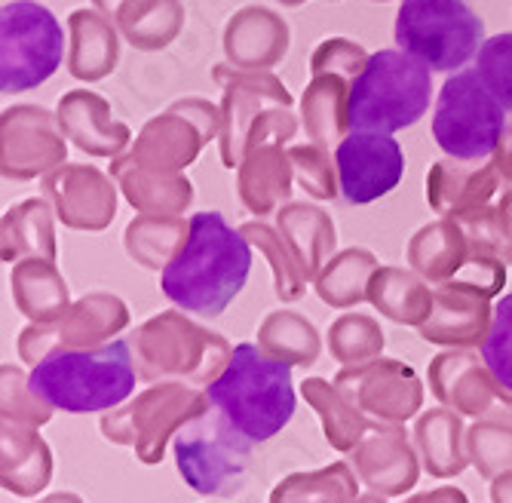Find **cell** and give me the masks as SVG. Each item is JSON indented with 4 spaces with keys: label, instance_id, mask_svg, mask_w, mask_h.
<instances>
[{
    "label": "cell",
    "instance_id": "cell-1",
    "mask_svg": "<svg viewBox=\"0 0 512 503\" xmlns=\"http://www.w3.org/2000/svg\"><path fill=\"white\" fill-rule=\"evenodd\" d=\"M249 270L252 243L221 212H197L188 243L160 273V289L178 310L215 319L243 292Z\"/></svg>",
    "mask_w": 512,
    "mask_h": 503
},
{
    "label": "cell",
    "instance_id": "cell-2",
    "mask_svg": "<svg viewBox=\"0 0 512 503\" xmlns=\"http://www.w3.org/2000/svg\"><path fill=\"white\" fill-rule=\"evenodd\" d=\"M138 372L129 341H111L96 350H59L31 369V390L53 408L71 415L114 411L135 390Z\"/></svg>",
    "mask_w": 512,
    "mask_h": 503
},
{
    "label": "cell",
    "instance_id": "cell-3",
    "mask_svg": "<svg viewBox=\"0 0 512 503\" xmlns=\"http://www.w3.org/2000/svg\"><path fill=\"white\" fill-rule=\"evenodd\" d=\"M206 396L252 442L273 439L292 421L298 405L292 369L264 356L258 344H237Z\"/></svg>",
    "mask_w": 512,
    "mask_h": 503
},
{
    "label": "cell",
    "instance_id": "cell-4",
    "mask_svg": "<svg viewBox=\"0 0 512 503\" xmlns=\"http://www.w3.org/2000/svg\"><path fill=\"white\" fill-rule=\"evenodd\" d=\"M129 347L138 381H181L191 387H209L234 353L227 338L194 323L184 310H163L151 316L129 335Z\"/></svg>",
    "mask_w": 512,
    "mask_h": 503
},
{
    "label": "cell",
    "instance_id": "cell-5",
    "mask_svg": "<svg viewBox=\"0 0 512 503\" xmlns=\"http://www.w3.org/2000/svg\"><path fill=\"white\" fill-rule=\"evenodd\" d=\"M433 74L430 68L402 50H381L368 56L365 71L350 86L347 126L350 132L408 129L430 111Z\"/></svg>",
    "mask_w": 512,
    "mask_h": 503
},
{
    "label": "cell",
    "instance_id": "cell-6",
    "mask_svg": "<svg viewBox=\"0 0 512 503\" xmlns=\"http://www.w3.org/2000/svg\"><path fill=\"white\" fill-rule=\"evenodd\" d=\"M212 408L206 390H197L181 381L151 384L145 393H138L132 402L117 405L102 415V436L114 445H126L145 467H154L166 457L169 439L181 427H188L194 418L206 415Z\"/></svg>",
    "mask_w": 512,
    "mask_h": 503
},
{
    "label": "cell",
    "instance_id": "cell-7",
    "mask_svg": "<svg viewBox=\"0 0 512 503\" xmlns=\"http://www.w3.org/2000/svg\"><path fill=\"white\" fill-rule=\"evenodd\" d=\"M252 439L212 405L172 439L175 467L191 491L203 497H234L246 488Z\"/></svg>",
    "mask_w": 512,
    "mask_h": 503
},
{
    "label": "cell",
    "instance_id": "cell-8",
    "mask_svg": "<svg viewBox=\"0 0 512 503\" xmlns=\"http://www.w3.org/2000/svg\"><path fill=\"white\" fill-rule=\"evenodd\" d=\"M485 22L467 0H402L396 47L430 71H457L482 50Z\"/></svg>",
    "mask_w": 512,
    "mask_h": 503
},
{
    "label": "cell",
    "instance_id": "cell-9",
    "mask_svg": "<svg viewBox=\"0 0 512 503\" xmlns=\"http://www.w3.org/2000/svg\"><path fill=\"white\" fill-rule=\"evenodd\" d=\"M509 129V114L488 93L476 71L445 80L433 111V139L454 160H491Z\"/></svg>",
    "mask_w": 512,
    "mask_h": 503
},
{
    "label": "cell",
    "instance_id": "cell-10",
    "mask_svg": "<svg viewBox=\"0 0 512 503\" xmlns=\"http://www.w3.org/2000/svg\"><path fill=\"white\" fill-rule=\"evenodd\" d=\"M405 258L417 277L436 286L457 283L482 292L485 298H497L506 286V261L494 249L476 243L451 218L424 224L408 240Z\"/></svg>",
    "mask_w": 512,
    "mask_h": 503
},
{
    "label": "cell",
    "instance_id": "cell-11",
    "mask_svg": "<svg viewBox=\"0 0 512 503\" xmlns=\"http://www.w3.org/2000/svg\"><path fill=\"white\" fill-rule=\"evenodd\" d=\"M65 56L59 19L37 0H13L0 10V89L19 96L50 80Z\"/></svg>",
    "mask_w": 512,
    "mask_h": 503
},
{
    "label": "cell",
    "instance_id": "cell-12",
    "mask_svg": "<svg viewBox=\"0 0 512 503\" xmlns=\"http://www.w3.org/2000/svg\"><path fill=\"white\" fill-rule=\"evenodd\" d=\"M129 326V307L123 298L111 292H89L77 298L65 316L50 326H25L19 335V356L25 365H34L59 350H96L111 341Z\"/></svg>",
    "mask_w": 512,
    "mask_h": 503
},
{
    "label": "cell",
    "instance_id": "cell-13",
    "mask_svg": "<svg viewBox=\"0 0 512 503\" xmlns=\"http://www.w3.org/2000/svg\"><path fill=\"white\" fill-rule=\"evenodd\" d=\"M427 381L439 405L457 411V415L512 424V393L494 378L482 353L442 350L430 362Z\"/></svg>",
    "mask_w": 512,
    "mask_h": 503
},
{
    "label": "cell",
    "instance_id": "cell-14",
    "mask_svg": "<svg viewBox=\"0 0 512 503\" xmlns=\"http://www.w3.org/2000/svg\"><path fill=\"white\" fill-rule=\"evenodd\" d=\"M335 387L362 411L381 424H405L424 405V381L408 362L371 359L350 365L335 375Z\"/></svg>",
    "mask_w": 512,
    "mask_h": 503
},
{
    "label": "cell",
    "instance_id": "cell-15",
    "mask_svg": "<svg viewBox=\"0 0 512 503\" xmlns=\"http://www.w3.org/2000/svg\"><path fill=\"white\" fill-rule=\"evenodd\" d=\"M0 169L10 181H31L65 166L68 148L59 117L46 108L16 105L0 117Z\"/></svg>",
    "mask_w": 512,
    "mask_h": 503
},
{
    "label": "cell",
    "instance_id": "cell-16",
    "mask_svg": "<svg viewBox=\"0 0 512 503\" xmlns=\"http://www.w3.org/2000/svg\"><path fill=\"white\" fill-rule=\"evenodd\" d=\"M215 80L224 86L221 102V163L234 169L243 163L249 129L267 108H289L292 93L267 71H243L234 65H215Z\"/></svg>",
    "mask_w": 512,
    "mask_h": 503
},
{
    "label": "cell",
    "instance_id": "cell-17",
    "mask_svg": "<svg viewBox=\"0 0 512 503\" xmlns=\"http://www.w3.org/2000/svg\"><path fill=\"white\" fill-rule=\"evenodd\" d=\"M341 194L353 206H368L387 197L405 172V154L393 135L350 132L335 148Z\"/></svg>",
    "mask_w": 512,
    "mask_h": 503
},
{
    "label": "cell",
    "instance_id": "cell-18",
    "mask_svg": "<svg viewBox=\"0 0 512 503\" xmlns=\"http://www.w3.org/2000/svg\"><path fill=\"white\" fill-rule=\"evenodd\" d=\"M43 197L71 231L99 234L117 215V188L96 166L65 163L43 178Z\"/></svg>",
    "mask_w": 512,
    "mask_h": 503
},
{
    "label": "cell",
    "instance_id": "cell-19",
    "mask_svg": "<svg viewBox=\"0 0 512 503\" xmlns=\"http://www.w3.org/2000/svg\"><path fill=\"white\" fill-rule=\"evenodd\" d=\"M353 470L371 494L402 497L421 479V454L411 445L402 424H375L368 436L350 451Z\"/></svg>",
    "mask_w": 512,
    "mask_h": 503
},
{
    "label": "cell",
    "instance_id": "cell-20",
    "mask_svg": "<svg viewBox=\"0 0 512 503\" xmlns=\"http://www.w3.org/2000/svg\"><path fill=\"white\" fill-rule=\"evenodd\" d=\"M503 188V178L497 172L494 157L467 163V160H439L427 172V203L451 221H467L485 212L497 191Z\"/></svg>",
    "mask_w": 512,
    "mask_h": 503
},
{
    "label": "cell",
    "instance_id": "cell-21",
    "mask_svg": "<svg viewBox=\"0 0 512 503\" xmlns=\"http://www.w3.org/2000/svg\"><path fill=\"white\" fill-rule=\"evenodd\" d=\"M491 323H494L491 298H485L476 289L448 283V286H436L433 313L421 326V338L448 350H473L485 344Z\"/></svg>",
    "mask_w": 512,
    "mask_h": 503
},
{
    "label": "cell",
    "instance_id": "cell-22",
    "mask_svg": "<svg viewBox=\"0 0 512 503\" xmlns=\"http://www.w3.org/2000/svg\"><path fill=\"white\" fill-rule=\"evenodd\" d=\"M56 117H59L65 139H71L80 151L92 157L117 160L132 142L129 126L111 117V105L96 93H86V89H71V93H65Z\"/></svg>",
    "mask_w": 512,
    "mask_h": 503
},
{
    "label": "cell",
    "instance_id": "cell-23",
    "mask_svg": "<svg viewBox=\"0 0 512 503\" xmlns=\"http://www.w3.org/2000/svg\"><path fill=\"white\" fill-rule=\"evenodd\" d=\"M224 53L243 71L270 68L289 53V25L267 7H246L224 28Z\"/></svg>",
    "mask_w": 512,
    "mask_h": 503
},
{
    "label": "cell",
    "instance_id": "cell-24",
    "mask_svg": "<svg viewBox=\"0 0 512 503\" xmlns=\"http://www.w3.org/2000/svg\"><path fill=\"white\" fill-rule=\"evenodd\" d=\"M111 178L123 197L142 215H181L194 203V185L184 172H157L138 163L132 154L111 160Z\"/></svg>",
    "mask_w": 512,
    "mask_h": 503
},
{
    "label": "cell",
    "instance_id": "cell-25",
    "mask_svg": "<svg viewBox=\"0 0 512 503\" xmlns=\"http://www.w3.org/2000/svg\"><path fill=\"white\" fill-rule=\"evenodd\" d=\"M292 181H295L292 157L283 151V145H279V142L252 145L243 154V163L237 166L240 200L258 218H264L270 212H279L289 203Z\"/></svg>",
    "mask_w": 512,
    "mask_h": 503
},
{
    "label": "cell",
    "instance_id": "cell-26",
    "mask_svg": "<svg viewBox=\"0 0 512 503\" xmlns=\"http://www.w3.org/2000/svg\"><path fill=\"white\" fill-rule=\"evenodd\" d=\"M209 139L203 135V129L188 120L184 114H178L175 108H169L166 114L160 117H151L142 132L135 135V145H132V157L148 166V169H157V172H181L188 169L203 145Z\"/></svg>",
    "mask_w": 512,
    "mask_h": 503
},
{
    "label": "cell",
    "instance_id": "cell-27",
    "mask_svg": "<svg viewBox=\"0 0 512 503\" xmlns=\"http://www.w3.org/2000/svg\"><path fill=\"white\" fill-rule=\"evenodd\" d=\"M53 479V451L34 427L0 424V485L16 497H37Z\"/></svg>",
    "mask_w": 512,
    "mask_h": 503
},
{
    "label": "cell",
    "instance_id": "cell-28",
    "mask_svg": "<svg viewBox=\"0 0 512 503\" xmlns=\"http://www.w3.org/2000/svg\"><path fill=\"white\" fill-rule=\"evenodd\" d=\"M276 231L289 243L292 255L307 273V280H316L322 267L335 258V221L329 212L313 203H286L276 212Z\"/></svg>",
    "mask_w": 512,
    "mask_h": 503
},
{
    "label": "cell",
    "instance_id": "cell-29",
    "mask_svg": "<svg viewBox=\"0 0 512 503\" xmlns=\"http://www.w3.org/2000/svg\"><path fill=\"white\" fill-rule=\"evenodd\" d=\"M414 448L433 479H454L470 467L467 427L451 408H430L414 424Z\"/></svg>",
    "mask_w": 512,
    "mask_h": 503
},
{
    "label": "cell",
    "instance_id": "cell-30",
    "mask_svg": "<svg viewBox=\"0 0 512 503\" xmlns=\"http://www.w3.org/2000/svg\"><path fill=\"white\" fill-rule=\"evenodd\" d=\"M0 255L7 264L28 258L56 261V209L50 200H22L0 221Z\"/></svg>",
    "mask_w": 512,
    "mask_h": 503
},
{
    "label": "cell",
    "instance_id": "cell-31",
    "mask_svg": "<svg viewBox=\"0 0 512 503\" xmlns=\"http://www.w3.org/2000/svg\"><path fill=\"white\" fill-rule=\"evenodd\" d=\"M10 289L19 313H25L34 326L56 323L74 304L56 261H40V258L19 261L10 273Z\"/></svg>",
    "mask_w": 512,
    "mask_h": 503
},
{
    "label": "cell",
    "instance_id": "cell-32",
    "mask_svg": "<svg viewBox=\"0 0 512 503\" xmlns=\"http://www.w3.org/2000/svg\"><path fill=\"white\" fill-rule=\"evenodd\" d=\"M71 31V53L68 71L77 80H102L117 68L120 40L114 22L99 10H77L68 19Z\"/></svg>",
    "mask_w": 512,
    "mask_h": 503
},
{
    "label": "cell",
    "instance_id": "cell-33",
    "mask_svg": "<svg viewBox=\"0 0 512 503\" xmlns=\"http://www.w3.org/2000/svg\"><path fill=\"white\" fill-rule=\"evenodd\" d=\"M433 295L430 283L408 267H381L368 286V301L378 307L381 316L393 319L399 326L421 329L433 313Z\"/></svg>",
    "mask_w": 512,
    "mask_h": 503
},
{
    "label": "cell",
    "instance_id": "cell-34",
    "mask_svg": "<svg viewBox=\"0 0 512 503\" xmlns=\"http://www.w3.org/2000/svg\"><path fill=\"white\" fill-rule=\"evenodd\" d=\"M301 396L319 415L325 442L341 454H350L368 436V430L378 424L368 415H362V411L335 387V381L307 378V381H301Z\"/></svg>",
    "mask_w": 512,
    "mask_h": 503
},
{
    "label": "cell",
    "instance_id": "cell-35",
    "mask_svg": "<svg viewBox=\"0 0 512 503\" xmlns=\"http://www.w3.org/2000/svg\"><path fill=\"white\" fill-rule=\"evenodd\" d=\"M350 80L335 74H313L310 86L301 96V117L310 142L319 148H332L347 139V108H350Z\"/></svg>",
    "mask_w": 512,
    "mask_h": 503
},
{
    "label": "cell",
    "instance_id": "cell-36",
    "mask_svg": "<svg viewBox=\"0 0 512 503\" xmlns=\"http://www.w3.org/2000/svg\"><path fill=\"white\" fill-rule=\"evenodd\" d=\"M258 347L264 356L295 369V365H313L322 353V338L316 326L298 310H273L258 326Z\"/></svg>",
    "mask_w": 512,
    "mask_h": 503
},
{
    "label": "cell",
    "instance_id": "cell-37",
    "mask_svg": "<svg viewBox=\"0 0 512 503\" xmlns=\"http://www.w3.org/2000/svg\"><path fill=\"white\" fill-rule=\"evenodd\" d=\"M114 25L135 50H163L178 37L184 25V7L178 0H123Z\"/></svg>",
    "mask_w": 512,
    "mask_h": 503
},
{
    "label": "cell",
    "instance_id": "cell-38",
    "mask_svg": "<svg viewBox=\"0 0 512 503\" xmlns=\"http://www.w3.org/2000/svg\"><path fill=\"white\" fill-rule=\"evenodd\" d=\"M191 221H181L178 215H138L129 221L123 246L135 264L148 270H166L169 261L188 243Z\"/></svg>",
    "mask_w": 512,
    "mask_h": 503
},
{
    "label": "cell",
    "instance_id": "cell-39",
    "mask_svg": "<svg viewBox=\"0 0 512 503\" xmlns=\"http://www.w3.org/2000/svg\"><path fill=\"white\" fill-rule=\"evenodd\" d=\"M378 270H381V264L368 249H359V246L344 249L325 264L322 273L313 280L316 295L329 307H341V310L356 307V304L368 301V286Z\"/></svg>",
    "mask_w": 512,
    "mask_h": 503
},
{
    "label": "cell",
    "instance_id": "cell-40",
    "mask_svg": "<svg viewBox=\"0 0 512 503\" xmlns=\"http://www.w3.org/2000/svg\"><path fill=\"white\" fill-rule=\"evenodd\" d=\"M359 476L350 464L335 461L322 470L310 473H289L279 479L267 497V503H356Z\"/></svg>",
    "mask_w": 512,
    "mask_h": 503
},
{
    "label": "cell",
    "instance_id": "cell-41",
    "mask_svg": "<svg viewBox=\"0 0 512 503\" xmlns=\"http://www.w3.org/2000/svg\"><path fill=\"white\" fill-rule=\"evenodd\" d=\"M240 234L267 258L270 270H273V292L279 301H298L304 292H307V273L304 267L298 264V258L292 255L289 243L283 240V234L276 231V227L264 224V221H246L240 227Z\"/></svg>",
    "mask_w": 512,
    "mask_h": 503
},
{
    "label": "cell",
    "instance_id": "cell-42",
    "mask_svg": "<svg viewBox=\"0 0 512 503\" xmlns=\"http://www.w3.org/2000/svg\"><path fill=\"white\" fill-rule=\"evenodd\" d=\"M325 344H329L332 359H338L344 369H350V365H365L371 359H381L387 347V335L375 316L344 313L329 326Z\"/></svg>",
    "mask_w": 512,
    "mask_h": 503
},
{
    "label": "cell",
    "instance_id": "cell-43",
    "mask_svg": "<svg viewBox=\"0 0 512 503\" xmlns=\"http://www.w3.org/2000/svg\"><path fill=\"white\" fill-rule=\"evenodd\" d=\"M0 415L4 421L22 424V427H43L53 418V405H46L31 390V375H25L16 365H0Z\"/></svg>",
    "mask_w": 512,
    "mask_h": 503
},
{
    "label": "cell",
    "instance_id": "cell-44",
    "mask_svg": "<svg viewBox=\"0 0 512 503\" xmlns=\"http://www.w3.org/2000/svg\"><path fill=\"white\" fill-rule=\"evenodd\" d=\"M467 454L482 479H497L512 473V424L476 421L467 427Z\"/></svg>",
    "mask_w": 512,
    "mask_h": 503
},
{
    "label": "cell",
    "instance_id": "cell-45",
    "mask_svg": "<svg viewBox=\"0 0 512 503\" xmlns=\"http://www.w3.org/2000/svg\"><path fill=\"white\" fill-rule=\"evenodd\" d=\"M476 74L488 93L503 105L512 126V34H494L482 43L476 56Z\"/></svg>",
    "mask_w": 512,
    "mask_h": 503
},
{
    "label": "cell",
    "instance_id": "cell-46",
    "mask_svg": "<svg viewBox=\"0 0 512 503\" xmlns=\"http://www.w3.org/2000/svg\"><path fill=\"white\" fill-rule=\"evenodd\" d=\"M476 243L494 249L506 264H512V185L503 188L497 203H491L485 212L457 221Z\"/></svg>",
    "mask_w": 512,
    "mask_h": 503
},
{
    "label": "cell",
    "instance_id": "cell-47",
    "mask_svg": "<svg viewBox=\"0 0 512 503\" xmlns=\"http://www.w3.org/2000/svg\"><path fill=\"white\" fill-rule=\"evenodd\" d=\"M292 157V169L298 185L304 188L307 197L313 200H335L338 197V169H332V157L329 148H319V145H298L289 151Z\"/></svg>",
    "mask_w": 512,
    "mask_h": 503
},
{
    "label": "cell",
    "instance_id": "cell-48",
    "mask_svg": "<svg viewBox=\"0 0 512 503\" xmlns=\"http://www.w3.org/2000/svg\"><path fill=\"white\" fill-rule=\"evenodd\" d=\"M479 353L494 378L512 393V292L494 304V323Z\"/></svg>",
    "mask_w": 512,
    "mask_h": 503
},
{
    "label": "cell",
    "instance_id": "cell-49",
    "mask_svg": "<svg viewBox=\"0 0 512 503\" xmlns=\"http://www.w3.org/2000/svg\"><path fill=\"white\" fill-rule=\"evenodd\" d=\"M368 65V56L359 43L347 40V37H329L322 40L319 47L310 56V71L313 74H335L344 80H356Z\"/></svg>",
    "mask_w": 512,
    "mask_h": 503
},
{
    "label": "cell",
    "instance_id": "cell-50",
    "mask_svg": "<svg viewBox=\"0 0 512 503\" xmlns=\"http://www.w3.org/2000/svg\"><path fill=\"white\" fill-rule=\"evenodd\" d=\"M298 132V120L289 108H267L258 114V120L249 129V139H246V151L252 145H264V142H289L292 135Z\"/></svg>",
    "mask_w": 512,
    "mask_h": 503
},
{
    "label": "cell",
    "instance_id": "cell-51",
    "mask_svg": "<svg viewBox=\"0 0 512 503\" xmlns=\"http://www.w3.org/2000/svg\"><path fill=\"white\" fill-rule=\"evenodd\" d=\"M178 114H184L188 120H194L200 129H203V135L212 142V139H221V126H224V120H221V108H215V105H209L206 99H197V96H191V99H181V102H175L172 105Z\"/></svg>",
    "mask_w": 512,
    "mask_h": 503
},
{
    "label": "cell",
    "instance_id": "cell-52",
    "mask_svg": "<svg viewBox=\"0 0 512 503\" xmlns=\"http://www.w3.org/2000/svg\"><path fill=\"white\" fill-rule=\"evenodd\" d=\"M405 503H470V497L463 494L460 488H454V485H442V488H433V491L414 494Z\"/></svg>",
    "mask_w": 512,
    "mask_h": 503
},
{
    "label": "cell",
    "instance_id": "cell-53",
    "mask_svg": "<svg viewBox=\"0 0 512 503\" xmlns=\"http://www.w3.org/2000/svg\"><path fill=\"white\" fill-rule=\"evenodd\" d=\"M494 163H497V172L503 178V188H509L512 185V126L506 129L500 148L494 151Z\"/></svg>",
    "mask_w": 512,
    "mask_h": 503
},
{
    "label": "cell",
    "instance_id": "cell-54",
    "mask_svg": "<svg viewBox=\"0 0 512 503\" xmlns=\"http://www.w3.org/2000/svg\"><path fill=\"white\" fill-rule=\"evenodd\" d=\"M491 503H512V473H503L491 482Z\"/></svg>",
    "mask_w": 512,
    "mask_h": 503
},
{
    "label": "cell",
    "instance_id": "cell-55",
    "mask_svg": "<svg viewBox=\"0 0 512 503\" xmlns=\"http://www.w3.org/2000/svg\"><path fill=\"white\" fill-rule=\"evenodd\" d=\"M37 503H86L80 494H74V491H56V494H50V497H43V500H37Z\"/></svg>",
    "mask_w": 512,
    "mask_h": 503
},
{
    "label": "cell",
    "instance_id": "cell-56",
    "mask_svg": "<svg viewBox=\"0 0 512 503\" xmlns=\"http://www.w3.org/2000/svg\"><path fill=\"white\" fill-rule=\"evenodd\" d=\"M92 4H96V10H99V13H105V16L114 22V16H117V10H120L123 0H92Z\"/></svg>",
    "mask_w": 512,
    "mask_h": 503
},
{
    "label": "cell",
    "instance_id": "cell-57",
    "mask_svg": "<svg viewBox=\"0 0 512 503\" xmlns=\"http://www.w3.org/2000/svg\"><path fill=\"white\" fill-rule=\"evenodd\" d=\"M356 503H387V497H381V494H359Z\"/></svg>",
    "mask_w": 512,
    "mask_h": 503
},
{
    "label": "cell",
    "instance_id": "cell-58",
    "mask_svg": "<svg viewBox=\"0 0 512 503\" xmlns=\"http://www.w3.org/2000/svg\"><path fill=\"white\" fill-rule=\"evenodd\" d=\"M286 7H301V4H307V0H283Z\"/></svg>",
    "mask_w": 512,
    "mask_h": 503
},
{
    "label": "cell",
    "instance_id": "cell-59",
    "mask_svg": "<svg viewBox=\"0 0 512 503\" xmlns=\"http://www.w3.org/2000/svg\"><path fill=\"white\" fill-rule=\"evenodd\" d=\"M4 4H13V0H4Z\"/></svg>",
    "mask_w": 512,
    "mask_h": 503
},
{
    "label": "cell",
    "instance_id": "cell-60",
    "mask_svg": "<svg viewBox=\"0 0 512 503\" xmlns=\"http://www.w3.org/2000/svg\"><path fill=\"white\" fill-rule=\"evenodd\" d=\"M332 4H335V0H332Z\"/></svg>",
    "mask_w": 512,
    "mask_h": 503
}]
</instances>
